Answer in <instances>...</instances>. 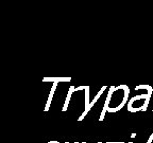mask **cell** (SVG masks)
I'll return each instance as SVG.
<instances>
[{
	"label": "cell",
	"instance_id": "1",
	"mask_svg": "<svg viewBox=\"0 0 153 143\" xmlns=\"http://www.w3.org/2000/svg\"><path fill=\"white\" fill-rule=\"evenodd\" d=\"M130 95V88L127 85L111 86L110 91L108 93L102 112L100 114L99 121H103L105 112H117L124 107V105L128 103Z\"/></svg>",
	"mask_w": 153,
	"mask_h": 143
},
{
	"label": "cell",
	"instance_id": "2",
	"mask_svg": "<svg viewBox=\"0 0 153 143\" xmlns=\"http://www.w3.org/2000/svg\"><path fill=\"white\" fill-rule=\"evenodd\" d=\"M151 95H152V92H145L132 97L128 102V111H146L148 108L149 102H150Z\"/></svg>",
	"mask_w": 153,
	"mask_h": 143
},
{
	"label": "cell",
	"instance_id": "3",
	"mask_svg": "<svg viewBox=\"0 0 153 143\" xmlns=\"http://www.w3.org/2000/svg\"><path fill=\"white\" fill-rule=\"evenodd\" d=\"M106 88H108V86H103L102 88H101L100 90H99V92L97 93V94H96V98L94 99V101H93V102H91V104H89L88 108H87V109H86V110H84V111L82 112L81 117H80L79 119H78V121H80V122H81L82 120H84V118H85V116H86V114H88V111H89V110H91V108L94 106V104H96V103H97V101H98L99 99H100V97L103 94V92H104V90H106Z\"/></svg>",
	"mask_w": 153,
	"mask_h": 143
},
{
	"label": "cell",
	"instance_id": "4",
	"mask_svg": "<svg viewBox=\"0 0 153 143\" xmlns=\"http://www.w3.org/2000/svg\"><path fill=\"white\" fill-rule=\"evenodd\" d=\"M56 87H57V83H53L52 87H51L50 93H49V97H48L47 103H46V106H45V108H44V110H45V111H48V110L50 109L51 102H52L53 95H54V92H55V89H56Z\"/></svg>",
	"mask_w": 153,
	"mask_h": 143
},
{
	"label": "cell",
	"instance_id": "5",
	"mask_svg": "<svg viewBox=\"0 0 153 143\" xmlns=\"http://www.w3.org/2000/svg\"><path fill=\"white\" fill-rule=\"evenodd\" d=\"M76 87L74 86H70L69 87V90H68V93H67V97H66V100H65V103H64V106H63L62 108V111H67V109H68V105H69L70 103V100H71V95L72 93L76 91Z\"/></svg>",
	"mask_w": 153,
	"mask_h": 143
},
{
	"label": "cell",
	"instance_id": "6",
	"mask_svg": "<svg viewBox=\"0 0 153 143\" xmlns=\"http://www.w3.org/2000/svg\"><path fill=\"white\" fill-rule=\"evenodd\" d=\"M71 81V77H44L43 82L44 83H48V82H51V83H66V82Z\"/></svg>",
	"mask_w": 153,
	"mask_h": 143
},
{
	"label": "cell",
	"instance_id": "7",
	"mask_svg": "<svg viewBox=\"0 0 153 143\" xmlns=\"http://www.w3.org/2000/svg\"><path fill=\"white\" fill-rule=\"evenodd\" d=\"M136 90H145L146 92H153V88L150 85H138L135 87V91Z\"/></svg>",
	"mask_w": 153,
	"mask_h": 143
},
{
	"label": "cell",
	"instance_id": "8",
	"mask_svg": "<svg viewBox=\"0 0 153 143\" xmlns=\"http://www.w3.org/2000/svg\"><path fill=\"white\" fill-rule=\"evenodd\" d=\"M89 104H91V102H89V86H86L85 87V109L84 110H86L88 108Z\"/></svg>",
	"mask_w": 153,
	"mask_h": 143
},
{
	"label": "cell",
	"instance_id": "9",
	"mask_svg": "<svg viewBox=\"0 0 153 143\" xmlns=\"http://www.w3.org/2000/svg\"><path fill=\"white\" fill-rule=\"evenodd\" d=\"M153 142V133H151L150 137L148 138V140H147V143H152Z\"/></svg>",
	"mask_w": 153,
	"mask_h": 143
},
{
	"label": "cell",
	"instance_id": "10",
	"mask_svg": "<svg viewBox=\"0 0 153 143\" xmlns=\"http://www.w3.org/2000/svg\"><path fill=\"white\" fill-rule=\"evenodd\" d=\"M47 143H61V142H59V141H55V140H52V141H49V142H47Z\"/></svg>",
	"mask_w": 153,
	"mask_h": 143
},
{
	"label": "cell",
	"instance_id": "11",
	"mask_svg": "<svg viewBox=\"0 0 153 143\" xmlns=\"http://www.w3.org/2000/svg\"><path fill=\"white\" fill-rule=\"evenodd\" d=\"M65 143H69V142H65Z\"/></svg>",
	"mask_w": 153,
	"mask_h": 143
},
{
	"label": "cell",
	"instance_id": "12",
	"mask_svg": "<svg viewBox=\"0 0 153 143\" xmlns=\"http://www.w3.org/2000/svg\"><path fill=\"white\" fill-rule=\"evenodd\" d=\"M98 143H102V142H98Z\"/></svg>",
	"mask_w": 153,
	"mask_h": 143
},
{
	"label": "cell",
	"instance_id": "13",
	"mask_svg": "<svg viewBox=\"0 0 153 143\" xmlns=\"http://www.w3.org/2000/svg\"><path fill=\"white\" fill-rule=\"evenodd\" d=\"M129 143H133V142H129Z\"/></svg>",
	"mask_w": 153,
	"mask_h": 143
},
{
	"label": "cell",
	"instance_id": "14",
	"mask_svg": "<svg viewBox=\"0 0 153 143\" xmlns=\"http://www.w3.org/2000/svg\"><path fill=\"white\" fill-rule=\"evenodd\" d=\"M120 143H124V142H120Z\"/></svg>",
	"mask_w": 153,
	"mask_h": 143
},
{
	"label": "cell",
	"instance_id": "15",
	"mask_svg": "<svg viewBox=\"0 0 153 143\" xmlns=\"http://www.w3.org/2000/svg\"><path fill=\"white\" fill-rule=\"evenodd\" d=\"M152 111H153V108H152Z\"/></svg>",
	"mask_w": 153,
	"mask_h": 143
}]
</instances>
